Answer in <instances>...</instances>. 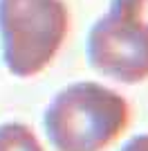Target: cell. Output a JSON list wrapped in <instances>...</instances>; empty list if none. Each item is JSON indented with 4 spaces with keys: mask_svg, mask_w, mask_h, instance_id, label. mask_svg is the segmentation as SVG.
<instances>
[{
    "mask_svg": "<svg viewBox=\"0 0 148 151\" xmlns=\"http://www.w3.org/2000/svg\"><path fill=\"white\" fill-rule=\"evenodd\" d=\"M130 108L119 93L81 81L63 88L45 111V131L58 151H101L128 126Z\"/></svg>",
    "mask_w": 148,
    "mask_h": 151,
    "instance_id": "obj_1",
    "label": "cell"
},
{
    "mask_svg": "<svg viewBox=\"0 0 148 151\" xmlns=\"http://www.w3.org/2000/svg\"><path fill=\"white\" fill-rule=\"evenodd\" d=\"M70 16L63 0H0V41L7 70L34 77L61 50Z\"/></svg>",
    "mask_w": 148,
    "mask_h": 151,
    "instance_id": "obj_2",
    "label": "cell"
},
{
    "mask_svg": "<svg viewBox=\"0 0 148 151\" xmlns=\"http://www.w3.org/2000/svg\"><path fill=\"white\" fill-rule=\"evenodd\" d=\"M88 59L115 81L139 83L148 79V32L108 9L90 29Z\"/></svg>",
    "mask_w": 148,
    "mask_h": 151,
    "instance_id": "obj_3",
    "label": "cell"
},
{
    "mask_svg": "<svg viewBox=\"0 0 148 151\" xmlns=\"http://www.w3.org/2000/svg\"><path fill=\"white\" fill-rule=\"evenodd\" d=\"M0 151H43L38 138L25 124L0 126Z\"/></svg>",
    "mask_w": 148,
    "mask_h": 151,
    "instance_id": "obj_4",
    "label": "cell"
},
{
    "mask_svg": "<svg viewBox=\"0 0 148 151\" xmlns=\"http://www.w3.org/2000/svg\"><path fill=\"white\" fill-rule=\"evenodd\" d=\"M110 12L142 25L148 32V0H112Z\"/></svg>",
    "mask_w": 148,
    "mask_h": 151,
    "instance_id": "obj_5",
    "label": "cell"
},
{
    "mask_svg": "<svg viewBox=\"0 0 148 151\" xmlns=\"http://www.w3.org/2000/svg\"><path fill=\"white\" fill-rule=\"evenodd\" d=\"M121 151H148V133L144 135H135L121 147Z\"/></svg>",
    "mask_w": 148,
    "mask_h": 151,
    "instance_id": "obj_6",
    "label": "cell"
}]
</instances>
